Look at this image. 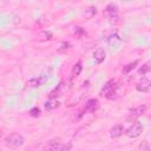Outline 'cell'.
Instances as JSON below:
<instances>
[{
	"label": "cell",
	"instance_id": "1",
	"mask_svg": "<svg viewBox=\"0 0 151 151\" xmlns=\"http://www.w3.org/2000/svg\"><path fill=\"white\" fill-rule=\"evenodd\" d=\"M100 95L105 96L107 99L116 98L114 95H117V83L114 80H109L100 90Z\"/></svg>",
	"mask_w": 151,
	"mask_h": 151
},
{
	"label": "cell",
	"instance_id": "2",
	"mask_svg": "<svg viewBox=\"0 0 151 151\" xmlns=\"http://www.w3.org/2000/svg\"><path fill=\"white\" fill-rule=\"evenodd\" d=\"M5 142H6V145L10 147H18L24 144V137L19 133H12L5 138Z\"/></svg>",
	"mask_w": 151,
	"mask_h": 151
},
{
	"label": "cell",
	"instance_id": "3",
	"mask_svg": "<svg viewBox=\"0 0 151 151\" xmlns=\"http://www.w3.org/2000/svg\"><path fill=\"white\" fill-rule=\"evenodd\" d=\"M63 146L64 145H63L62 142H60V139L59 138H55V139H52V140L47 142L44 145V147H43L41 151H62Z\"/></svg>",
	"mask_w": 151,
	"mask_h": 151
},
{
	"label": "cell",
	"instance_id": "4",
	"mask_svg": "<svg viewBox=\"0 0 151 151\" xmlns=\"http://www.w3.org/2000/svg\"><path fill=\"white\" fill-rule=\"evenodd\" d=\"M143 131V126L139 122H135V124L132 126H130L128 130H126V135L130 137V138H136L138 137Z\"/></svg>",
	"mask_w": 151,
	"mask_h": 151
},
{
	"label": "cell",
	"instance_id": "5",
	"mask_svg": "<svg viewBox=\"0 0 151 151\" xmlns=\"http://www.w3.org/2000/svg\"><path fill=\"white\" fill-rule=\"evenodd\" d=\"M145 110H146V106L145 105H140V106H137V107L132 109L130 111V114L128 117V120H129V122H131V120H136L139 116H142L145 112Z\"/></svg>",
	"mask_w": 151,
	"mask_h": 151
},
{
	"label": "cell",
	"instance_id": "6",
	"mask_svg": "<svg viewBox=\"0 0 151 151\" xmlns=\"http://www.w3.org/2000/svg\"><path fill=\"white\" fill-rule=\"evenodd\" d=\"M136 88L139 92H147L151 88V81L147 78H142V80H139L136 85Z\"/></svg>",
	"mask_w": 151,
	"mask_h": 151
},
{
	"label": "cell",
	"instance_id": "7",
	"mask_svg": "<svg viewBox=\"0 0 151 151\" xmlns=\"http://www.w3.org/2000/svg\"><path fill=\"white\" fill-rule=\"evenodd\" d=\"M105 51L102 48V47H99V48H97L95 52H93V59H95V62L97 63V64H102L104 60H105Z\"/></svg>",
	"mask_w": 151,
	"mask_h": 151
},
{
	"label": "cell",
	"instance_id": "8",
	"mask_svg": "<svg viewBox=\"0 0 151 151\" xmlns=\"http://www.w3.org/2000/svg\"><path fill=\"white\" fill-rule=\"evenodd\" d=\"M123 132H124V128L122 125H116L110 130V136L111 138H118L123 135Z\"/></svg>",
	"mask_w": 151,
	"mask_h": 151
},
{
	"label": "cell",
	"instance_id": "9",
	"mask_svg": "<svg viewBox=\"0 0 151 151\" xmlns=\"http://www.w3.org/2000/svg\"><path fill=\"white\" fill-rule=\"evenodd\" d=\"M117 11H118V6L116 4H109L106 6V8H105V14L110 15L111 18H113V15L117 13Z\"/></svg>",
	"mask_w": 151,
	"mask_h": 151
},
{
	"label": "cell",
	"instance_id": "10",
	"mask_svg": "<svg viewBox=\"0 0 151 151\" xmlns=\"http://www.w3.org/2000/svg\"><path fill=\"white\" fill-rule=\"evenodd\" d=\"M98 106V100L97 99H90L86 104H85V111H95Z\"/></svg>",
	"mask_w": 151,
	"mask_h": 151
},
{
	"label": "cell",
	"instance_id": "11",
	"mask_svg": "<svg viewBox=\"0 0 151 151\" xmlns=\"http://www.w3.org/2000/svg\"><path fill=\"white\" fill-rule=\"evenodd\" d=\"M58 106H59V102H58V100L51 99V100H48V102L45 103V110H47V111L53 110V109H55V107H58Z\"/></svg>",
	"mask_w": 151,
	"mask_h": 151
},
{
	"label": "cell",
	"instance_id": "12",
	"mask_svg": "<svg viewBox=\"0 0 151 151\" xmlns=\"http://www.w3.org/2000/svg\"><path fill=\"white\" fill-rule=\"evenodd\" d=\"M138 65V60H135V62H132V63H130V64H128L124 69H123V73L124 74H128L129 72H131L136 66Z\"/></svg>",
	"mask_w": 151,
	"mask_h": 151
},
{
	"label": "cell",
	"instance_id": "13",
	"mask_svg": "<svg viewBox=\"0 0 151 151\" xmlns=\"http://www.w3.org/2000/svg\"><path fill=\"white\" fill-rule=\"evenodd\" d=\"M45 80H46V77H45V76H40L39 78L33 79L31 83L33 84V86H40V85H43V84L45 83Z\"/></svg>",
	"mask_w": 151,
	"mask_h": 151
},
{
	"label": "cell",
	"instance_id": "14",
	"mask_svg": "<svg viewBox=\"0 0 151 151\" xmlns=\"http://www.w3.org/2000/svg\"><path fill=\"white\" fill-rule=\"evenodd\" d=\"M137 151H150V146H149V144H147V142H142L139 145H138V147H137Z\"/></svg>",
	"mask_w": 151,
	"mask_h": 151
},
{
	"label": "cell",
	"instance_id": "15",
	"mask_svg": "<svg viewBox=\"0 0 151 151\" xmlns=\"http://www.w3.org/2000/svg\"><path fill=\"white\" fill-rule=\"evenodd\" d=\"M41 37H44V39L43 40H48V39H51L52 38V33L51 32H40L39 34H38V38L39 39H41Z\"/></svg>",
	"mask_w": 151,
	"mask_h": 151
},
{
	"label": "cell",
	"instance_id": "16",
	"mask_svg": "<svg viewBox=\"0 0 151 151\" xmlns=\"http://www.w3.org/2000/svg\"><path fill=\"white\" fill-rule=\"evenodd\" d=\"M80 72H81V64L80 63H77L74 65V67H73V73H74V76H79Z\"/></svg>",
	"mask_w": 151,
	"mask_h": 151
},
{
	"label": "cell",
	"instance_id": "17",
	"mask_svg": "<svg viewBox=\"0 0 151 151\" xmlns=\"http://www.w3.org/2000/svg\"><path fill=\"white\" fill-rule=\"evenodd\" d=\"M29 113H31L32 117H38L40 114V110H39V107H33V109H31Z\"/></svg>",
	"mask_w": 151,
	"mask_h": 151
},
{
	"label": "cell",
	"instance_id": "18",
	"mask_svg": "<svg viewBox=\"0 0 151 151\" xmlns=\"http://www.w3.org/2000/svg\"><path fill=\"white\" fill-rule=\"evenodd\" d=\"M150 70V66H149V64H145L144 66H142L140 69H139V73L140 74H145L147 71Z\"/></svg>",
	"mask_w": 151,
	"mask_h": 151
},
{
	"label": "cell",
	"instance_id": "19",
	"mask_svg": "<svg viewBox=\"0 0 151 151\" xmlns=\"http://www.w3.org/2000/svg\"><path fill=\"white\" fill-rule=\"evenodd\" d=\"M96 12H97V11H96V7H88V8L86 10V14H88V13H90V14H96Z\"/></svg>",
	"mask_w": 151,
	"mask_h": 151
}]
</instances>
